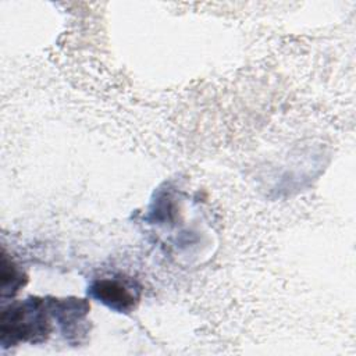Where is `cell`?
I'll return each instance as SVG.
<instances>
[{"instance_id":"cell-1","label":"cell","mask_w":356,"mask_h":356,"mask_svg":"<svg viewBox=\"0 0 356 356\" xmlns=\"http://www.w3.org/2000/svg\"><path fill=\"white\" fill-rule=\"evenodd\" d=\"M53 321L49 298L29 296L24 300H14L1 310V346L42 343L50 337Z\"/></svg>"},{"instance_id":"cell-2","label":"cell","mask_w":356,"mask_h":356,"mask_svg":"<svg viewBox=\"0 0 356 356\" xmlns=\"http://www.w3.org/2000/svg\"><path fill=\"white\" fill-rule=\"evenodd\" d=\"M88 295L110 310L131 313L140 302L142 288L134 278L118 274L95 278L88 286Z\"/></svg>"},{"instance_id":"cell-3","label":"cell","mask_w":356,"mask_h":356,"mask_svg":"<svg viewBox=\"0 0 356 356\" xmlns=\"http://www.w3.org/2000/svg\"><path fill=\"white\" fill-rule=\"evenodd\" d=\"M54 321L68 342L79 343L88 332V313L90 305L79 298H49Z\"/></svg>"},{"instance_id":"cell-4","label":"cell","mask_w":356,"mask_h":356,"mask_svg":"<svg viewBox=\"0 0 356 356\" xmlns=\"http://www.w3.org/2000/svg\"><path fill=\"white\" fill-rule=\"evenodd\" d=\"M28 281L24 271L3 254L1 260V296H14Z\"/></svg>"}]
</instances>
